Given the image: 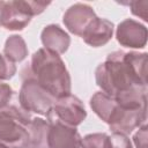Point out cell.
I'll return each mask as SVG.
<instances>
[{
	"mask_svg": "<svg viewBox=\"0 0 148 148\" xmlns=\"http://www.w3.org/2000/svg\"><path fill=\"white\" fill-rule=\"evenodd\" d=\"M147 61L146 52L114 51L97 66L96 83L113 98L131 91H147Z\"/></svg>",
	"mask_w": 148,
	"mask_h": 148,
	"instance_id": "cell-1",
	"label": "cell"
},
{
	"mask_svg": "<svg viewBox=\"0 0 148 148\" xmlns=\"http://www.w3.org/2000/svg\"><path fill=\"white\" fill-rule=\"evenodd\" d=\"M31 72L39 86L56 99L71 94V75L59 54L38 49L31 57Z\"/></svg>",
	"mask_w": 148,
	"mask_h": 148,
	"instance_id": "cell-2",
	"label": "cell"
},
{
	"mask_svg": "<svg viewBox=\"0 0 148 148\" xmlns=\"http://www.w3.org/2000/svg\"><path fill=\"white\" fill-rule=\"evenodd\" d=\"M31 118L21 106L9 104L0 110V142L8 148H28Z\"/></svg>",
	"mask_w": 148,
	"mask_h": 148,
	"instance_id": "cell-3",
	"label": "cell"
},
{
	"mask_svg": "<svg viewBox=\"0 0 148 148\" xmlns=\"http://www.w3.org/2000/svg\"><path fill=\"white\" fill-rule=\"evenodd\" d=\"M42 6L37 1H5L0 13V25L7 30H23L32 16L39 15Z\"/></svg>",
	"mask_w": 148,
	"mask_h": 148,
	"instance_id": "cell-4",
	"label": "cell"
},
{
	"mask_svg": "<svg viewBox=\"0 0 148 148\" xmlns=\"http://www.w3.org/2000/svg\"><path fill=\"white\" fill-rule=\"evenodd\" d=\"M54 101L56 98L43 89L36 79L29 77L23 81L18 92V102L25 112L47 116Z\"/></svg>",
	"mask_w": 148,
	"mask_h": 148,
	"instance_id": "cell-5",
	"label": "cell"
},
{
	"mask_svg": "<svg viewBox=\"0 0 148 148\" xmlns=\"http://www.w3.org/2000/svg\"><path fill=\"white\" fill-rule=\"evenodd\" d=\"M46 118L49 123L57 121L71 127H76L87 118V111L82 101L69 94L54 101Z\"/></svg>",
	"mask_w": 148,
	"mask_h": 148,
	"instance_id": "cell-6",
	"label": "cell"
},
{
	"mask_svg": "<svg viewBox=\"0 0 148 148\" xmlns=\"http://www.w3.org/2000/svg\"><path fill=\"white\" fill-rule=\"evenodd\" d=\"M148 31L146 25L133 18L121 21L116 30V38L121 46L128 49H143L147 44Z\"/></svg>",
	"mask_w": 148,
	"mask_h": 148,
	"instance_id": "cell-7",
	"label": "cell"
},
{
	"mask_svg": "<svg viewBox=\"0 0 148 148\" xmlns=\"http://www.w3.org/2000/svg\"><path fill=\"white\" fill-rule=\"evenodd\" d=\"M46 136L47 148H81V135L76 127H71L57 121L49 123Z\"/></svg>",
	"mask_w": 148,
	"mask_h": 148,
	"instance_id": "cell-8",
	"label": "cell"
},
{
	"mask_svg": "<svg viewBox=\"0 0 148 148\" xmlns=\"http://www.w3.org/2000/svg\"><path fill=\"white\" fill-rule=\"evenodd\" d=\"M94 9L86 3H74L64 14L62 22L67 30L73 35L82 37L84 30L88 28L90 22L96 17Z\"/></svg>",
	"mask_w": 148,
	"mask_h": 148,
	"instance_id": "cell-9",
	"label": "cell"
},
{
	"mask_svg": "<svg viewBox=\"0 0 148 148\" xmlns=\"http://www.w3.org/2000/svg\"><path fill=\"white\" fill-rule=\"evenodd\" d=\"M113 35V23L106 18L96 16L82 35L86 44L92 47H99L110 42Z\"/></svg>",
	"mask_w": 148,
	"mask_h": 148,
	"instance_id": "cell-10",
	"label": "cell"
},
{
	"mask_svg": "<svg viewBox=\"0 0 148 148\" xmlns=\"http://www.w3.org/2000/svg\"><path fill=\"white\" fill-rule=\"evenodd\" d=\"M40 40H42V44L44 45V49L51 52H54L59 56L64 54L71 45L69 35L58 24L46 25L42 30Z\"/></svg>",
	"mask_w": 148,
	"mask_h": 148,
	"instance_id": "cell-11",
	"label": "cell"
},
{
	"mask_svg": "<svg viewBox=\"0 0 148 148\" xmlns=\"http://www.w3.org/2000/svg\"><path fill=\"white\" fill-rule=\"evenodd\" d=\"M3 56L12 62H21L28 57V47L25 40L18 35H12L6 39L3 46Z\"/></svg>",
	"mask_w": 148,
	"mask_h": 148,
	"instance_id": "cell-12",
	"label": "cell"
},
{
	"mask_svg": "<svg viewBox=\"0 0 148 148\" xmlns=\"http://www.w3.org/2000/svg\"><path fill=\"white\" fill-rule=\"evenodd\" d=\"M49 121L42 118H32L29 126L30 140L28 148H46V136L49 131Z\"/></svg>",
	"mask_w": 148,
	"mask_h": 148,
	"instance_id": "cell-13",
	"label": "cell"
},
{
	"mask_svg": "<svg viewBox=\"0 0 148 148\" xmlns=\"http://www.w3.org/2000/svg\"><path fill=\"white\" fill-rule=\"evenodd\" d=\"M81 148H111L110 136L106 133L87 134L81 140Z\"/></svg>",
	"mask_w": 148,
	"mask_h": 148,
	"instance_id": "cell-14",
	"label": "cell"
},
{
	"mask_svg": "<svg viewBox=\"0 0 148 148\" xmlns=\"http://www.w3.org/2000/svg\"><path fill=\"white\" fill-rule=\"evenodd\" d=\"M16 73V66L3 54H0V81L12 79Z\"/></svg>",
	"mask_w": 148,
	"mask_h": 148,
	"instance_id": "cell-15",
	"label": "cell"
},
{
	"mask_svg": "<svg viewBox=\"0 0 148 148\" xmlns=\"http://www.w3.org/2000/svg\"><path fill=\"white\" fill-rule=\"evenodd\" d=\"M110 141L111 148H133L128 136L121 133H112L110 135Z\"/></svg>",
	"mask_w": 148,
	"mask_h": 148,
	"instance_id": "cell-16",
	"label": "cell"
},
{
	"mask_svg": "<svg viewBox=\"0 0 148 148\" xmlns=\"http://www.w3.org/2000/svg\"><path fill=\"white\" fill-rule=\"evenodd\" d=\"M128 6L131 7V12L133 15L139 16L143 21H148V17H147L148 1H131L128 2Z\"/></svg>",
	"mask_w": 148,
	"mask_h": 148,
	"instance_id": "cell-17",
	"label": "cell"
},
{
	"mask_svg": "<svg viewBox=\"0 0 148 148\" xmlns=\"http://www.w3.org/2000/svg\"><path fill=\"white\" fill-rule=\"evenodd\" d=\"M13 95H14V91L12 87L7 83L0 82V110L10 104Z\"/></svg>",
	"mask_w": 148,
	"mask_h": 148,
	"instance_id": "cell-18",
	"label": "cell"
},
{
	"mask_svg": "<svg viewBox=\"0 0 148 148\" xmlns=\"http://www.w3.org/2000/svg\"><path fill=\"white\" fill-rule=\"evenodd\" d=\"M135 148H147V125L143 124L139 127L138 132L133 135Z\"/></svg>",
	"mask_w": 148,
	"mask_h": 148,
	"instance_id": "cell-19",
	"label": "cell"
},
{
	"mask_svg": "<svg viewBox=\"0 0 148 148\" xmlns=\"http://www.w3.org/2000/svg\"><path fill=\"white\" fill-rule=\"evenodd\" d=\"M3 2H5V1H0V13H1V8H2V6H3Z\"/></svg>",
	"mask_w": 148,
	"mask_h": 148,
	"instance_id": "cell-20",
	"label": "cell"
},
{
	"mask_svg": "<svg viewBox=\"0 0 148 148\" xmlns=\"http://www.w3.org/2000/svg\"><path fill=\"white\" fill-rule=\"evenodd\" d=\"M0 148H8V147H7V146H5L3 143H1V142H0Z\"/></svg>",
	"mask_w": 148,
	"mask_h": 148,
	"instance_id": "cell-21",
	"label": "cell"
}]
</instances>
